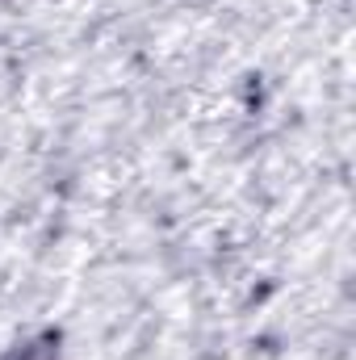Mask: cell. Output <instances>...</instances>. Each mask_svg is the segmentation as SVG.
Masks as SVG:
<instances>
[{
	"mask_svg": "<svg viewBox=\"0 0 356 360\" xmlns=\"http://www.w3.org/2000/svg\"><path fill=\"white\" fill-rule=\"evenodd\" d=\"M21 360H42V348H30V352H21Z\"/></svg>",
	"mask_w": 356,
	"mask_h": 360,
	"instance_id": "6da1fadb",
	"label": "cell"
}]
</instances>
